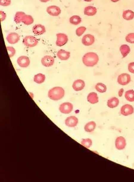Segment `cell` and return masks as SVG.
<instances>
[{"label": "cell", "mask_w": 134, "mask_h": 182, "mask_svg": "<svg viewBox=\"0 0 134 182\" xmlns=\"http://www.w3.org/2000/svg\"><path fill=\"white\" fill-rule=\"evenodd\" d=\"M99 61V56L95 52L86 53L82 57V62L87 67H94Z\"/></svg>", "instance_id": "obj_1"}, {"label": "cell", "mask_w": 134, "mask_h": 182, "mask_svg": "<svg viewBox=\"0 0 134 182\" xmlns=\"http://www.w3.org/2000/svg\"><path fill=\"white\" fill-rule=\"evenodd\" d=\"M65 95V91L60 86H56L49 90L48 93V97L50 99L53 101H58L62 99Z\"/></svg>", "instance_id": "obj_2"}, {"label": "cell", "mask_w": 134, "mask_h": 182, "mask_svg": "<svg viewBox=\"0 0 134 182\" xmlns=\"http://www.w3.org/2000/svg\"><path fill=\"white\" fill-rule=\"evenodd\" d=\"M23 43L25 46L28 47H33L38 44V40L33 36L29 35L25 36L23 39Z\"/></svg>", "instance_id": "obj_3"}, {"label": "cell", "mask_w": 134, "mask_h": 182, "mask_svg": "<svg viewBox=\"0 0 134 182\" xmlns=\"http://www.w3.org/2000/svg\"><path fill=\"white\" fill-rule=\"evenodd\" d=\"M57 40L56 44L57 46H63L68 41V36L63 33H58L56 34Z\"/></svg>", "instance_id": "obj_4"}, {"label": "cell", "mask_w": 134, "mask_h": 182, "mask_svg": "<svg viewBox=\"0 0 134 182\" xmlns=\"http://www.w3.org/2000/svg\"><path fill=\"white\" fill-rule=\"evenodd\" d=\"M131 79L130 75L127 73H123L118 76L117 82L118 84H119L121 85H127L130 82Z\"/></svg>", "instance_id": "obj_5"}, {"label": "cell", "mask_w": 134, "mask_h": 182, "mask_svg": "<svg viewBox=\"0 0 134 182\" xmlns=\"http://www.w3.org/2000/svg\"><path fill=\"white\" fill-rule=\"evenodd\" d=\"M59 110L64 114H69L73 110V105L70 102H64L60 105Z\"/></svg>", "instance_id": "obj_6"}, {"label": "cell", "mask_w": 134, "mask_h": 182, "mask_svg": "<svg viewBox=\"0 0 134 182\" xmlns=\"http://www.w3.org/2000/svg\"><path fill=\"white\" fill-rule=\"evenodd\" d=\"M134 107L129 104H125L120 109V113L124 116L131 115L134 113Z\"/></svg>", "instance_id": "obj_7"}, {"label": "cell", "mask_w": 134, "mask_h": 182, "mask_svg": "<svg viewBox=\"0 0 134 182\" xmlns=\"http://www.w3.org/2000/svg\"><path fill=\"white\" fill-rule=\"evenodd\" d=\"M95 38L94 36L91 34H86L82 37L81 42L85 46H91L95 43Z\"/></svg>", "instance_id": "obj_8"}, {"label": "cell", "mask_w": 134, "mask_h": 182, "mask_svg": "<svg viewBox=\"0 0 134 182\" xmlns=\"http://www.w3.org/2000/svg\"><path fill=\"white\" fill-rule=\"evenodd\" d=\"M17 63L21 67L27 68L30 65V61L28 57L25 56H21L18 57L17 59Z\"/></svg>", "instance_id": "obj_9"}, {"label": "cell", "mask_w": 134, "mask_h": 182, "mask_svg": "<svg viewBox=\"0 0 134 182\" xmlns=\"http://www.w3.org/2000/svg\"><path fill=\"white\" fill-rule=\"evenodd\" d=\"M46 11L49 15L54 17L58 16L61 13L60 8L57 6H51L47 7Z\"/></svg>", "instance_id": "obj_10"}, {"label": "cell", "mask_w": 134, "mask_h": 182, "mask_svg": "<svg viewBox=\"0 0 134 182\" xmlns=\"http://www.w3.org/2000/svg\"><path fill=\"white\" fill-rule=\"evenodd\" d=\"M7 41L10 44H15L20 40V36L17 32H11L7 36Z\"/></svg>", "instance_id": "obj_11"}, {"label": "cell", "mask_w": 134, "mask_h": 182, "mask_svg": "<svg viewBox=\"0 0 134 182\" xmlns=\"http://www.w3.org/2000/svg\"><path fill=\"white\" fill-rule=\"evenodd\" d=\"M115 144L118 150H123L127 145L126 140L123 136H118L116 140Z\"/></svg>", "instance_id": "obj_12"}, {"label": "cell", "mask_w": 134, "mask_h": 182, "mask_svg": "<svg viewBox=\"0 0 134 182\" xmlns=\"http://www.w3.org/2000/svg\"><path fill=\"white\" fill-rule=\"evenodd\" d=\"M54 62V59L51 56H45L41 59V63L43 66L49 67L53 66Z\"/></svg>", "instance_id": "obj_13"}, {"label": "cell", "mask_w": 134, "mask_h": 182, "mask_svg": "<svg viewBox=\"0 0 134 182\" xmlns=\"http://www.w3.org/2000/svg\"><path fill=\"white\" fill-rule=\"evenodd\" d=\"M32 32L36 35H41L46 32V29L43 25L41 24H36L32 29Z\"/></svg>", "instance_id": "obj_14"}, {"label": "cell", "mask_w": 134, "mask_h": 182, "mask_svg": "<svg viewBox=\"0 0 134 182\" xmlns=\"http://www.w3.org/2000/svg\"><path fill=\"white\" fill-rule=\"evenodd\" d=\"M78 119L76 117L70 116L66 118L65 121V124L69 127L74 128L78 125Z\"/></svg>", "instance_id": "obj_15"}, {"label": "cell", "mask_w": 134, "mask_h": 182, "mask_svg": "<svg viewBox=\"0 0 134 182\" xmlns=\"http://www.w3.org/2000/svg\"><path fill=\"white\" fill-rule=\"evenodd\" d=\"M85 84L84 80L81 79H77L74 81L73 84V88L76 91H79L83 89L85 87Z\"/></svg>", "instance_id": "obj_16"}, {"label": "cell", "mask_w": 134, "mask_h": 182, "mask_svg": "<svg viewBox=\"0 0 134 182\" xmlns=\"http://www.w3.org/2000/svg\"><path fill=\"white\" fill-rule=\"evenodd\" d=\"M57 56L60 60L66 61L71 56V53L65 50H60L58 51Z\"/></svg>", "instance_id": "obj_17"}, {"label": "cell", "mask_w": 134, "mask_h": 182, "mask_svg": "<svg viewBox=\"0 0 134 182\" xmlns=\"http://www.w3.org/2000/svg\"><path fill=\"white\" fill-rule=\"evenodd\" d=\"M87 100L88 102L91 104H96L99 102V97L97 95V93L92 92L89 93L88 97Z\"/></svg>", "instance_id": "obj_18"}, {"label": "cell", "mask_w": 134, "mask_h": 182, "mask_svg": "<svg viewBox=\"0 0 134 182\" xmlns=\"http://www.w3.org/2000/svg\"><path fill=\"white\" fill-rule=\"evenodd\" d=\"M119 104V100L116 97H112L107 101V106L111 108L117 107Z\"/></svg>", "instance_id": "obj_19"}, {"label": "cell", "mask_w": 134, "mask_h": 182, "mask_svg": "<svg viewBox=\"0 0 134 182\" xmlns=\"http://www.w3.org/2000/svg\"><path fill=\"white\" fill-rule=\"evenodd\" d=\"M97 13V8L93 6H88L84 9V14L88 16H93Z\"/></svg>", "instance_id": "obj_20"}, {"label": "cell", "mask_w": 134, "mask_h": 182, "mask_svg": "<svg viewBox=\"0 0 134 182\" xmlns=\"http://www.w3.org/2000/svg\"><path fill=\"white\" fill-rule=\"evenodd\" d=\"M130 47L127 45H122L120 47V51L123 58L127 57V55L130 52Z\"/></svg>", "instance_id": "obj_21"}, {"label": "cell", "mask_w": 134, "mask_h": 182, "mask_svg": "<svg viewBox=\"0 0 134 182\" xmlns=\"http://www.w3.org/2000/svg\"><path fill=\"white\" fill-rule=\"evenodd\" d=\"M96 127V124L94 121H91L88 122L84 127V129L86 132H92Z\"/></svg>", "instance_id": "obj_22"}, {"label": "cell", "mask_w": 134, "mask_h": 182, "mask_svg": "<svg viewBox=\"0 0 134 182\" xmlns=\"http://www.w3.org/2000/svg\"><path fill=\"white\" fill-rule=\"evenodd\" d=\"M123 17L127 21H131L134 18V12L131 10H126L123 12Z\"/></svg>", "instance_id": "obj_23"}, {"label": "cell", "mask_w": 134, "mask_h": 182, "mask_svg": "<svg viewBox=\"0 0 134 182\" xmlns=\"http://www.w3.org/2000/svg\"><path fill=\"white\" fill-rule=\"evenodd\" d=\"M21 22L23 23L25 25H29L32 24L34 23V19L32 15L25 14L24 17L22 18Z\"/></svg>", "instance_id": "obj_24"}, {"label": "cell", "mask_w": 134, "mask_h": 182, "mask_svg": "<svg viewBox=\"0 0 134 182\" xmlns=\"http://www.w3.org/2000/svg\"><path fill=\"white\" fill-rule=\"evenodd\" d=\"M45 79H46L45 75L43 74L42 73H39V74H37L34 76V81L36 83L40 84H42L45 82Z\"/></svg>", "instance_id": "obj_25"}, {"label": "cell", "mask_w": 134, "mask_h": 182, "mask_svg": "<svg viewBox=\"0 0 134 182\" xmlns=\"http://www.w3.org/2000/svg\"><path fill=\"white\" fill-rule=\"evenodd\" d=\"M125 97L129 102L134 101V90H129L126 91L125 94Z\"/></svg>", "instance_id": "obj_26"}, {"label": "cell", "mask_w": 134, "mask_h": 182, "mask_svg": "<svg viewBox=\"0 0 134 182\" xmlns=\"http://www.w3.org/2000/svg\"><path fill=\"white\" fill-rule=\"evenodd\" d=\"M81 18L79 15H73L69 19V22L71 24L74 25H77L79 24L81 22Z\"/></svg>", "instance_id": "obj_27"}, {"label": "cell", "mask_w": 134, "mask_h": 182, "mask_svg": "<svg viewBox=\"0 0 134 182\" xmlns=\"http://www.w3.org/2000/svg\"><path fill=\"white\" fill-rule=\"evenodd\" d=\"M95 89L99 93H104L107 91V86L102 83H98L96 85Z\"/></svg>", "instance_id": "obj_28"}, {"label": "cell", "mask_w": 134, "mask_h": 182, "mask_svg": "<svg viewBox=\"0 0 134 182\" xmlns=\"http://www.w3.org/2000/svg\"><path fill=\"white\" fill-rule=\"evenodd\" d=\"M25 14V13L23 12H17L14 17V21L17 24L21 23L22 18Z\"/></svg>", "instance_id": "obj_29"}, {"label": "cell", "mask_w": 134, "mask_h": 182, "mask_svg": "<svg viewBox=\"0 0 134 182\" xmlns=\"http://www.w3.org/2000/svg\"><path fill=\"white\" fill-rule=\"evenodd\" d=\"M81 145L82 146L86 147V148H90L91 147L92 144V141L91 139L87 138V139H84L81 141Z\"/></svg>", "instance_id": "obj_30"}, {"label": "cell", "mask_w": 134, "mask_h": 182, "mask_svg": "<svg viewBox=\"0 0 134 182\" xmlns=\"http://www.w3.org/2000/svg\"><path fill=\"white\" fill-rule=\"evenodd\" d=\"M86 30V28L85 27H80L76 30V34L78 36H81Z\"/></svg>", "instance_id": "obj_31"}, {"label": "cell", "mask_w": 134, "mask_h": 182, "mask_svg": "<svg viewBox=\"0 0 134 182\" xmlns=\"http://www.w3.org/2000/svg\"><path fill=\"white\" fill-rule=\"evenodd\" d=\"M125 40L127 43H134V33L131 32L128 34L125 38Z\"/></svg>", "instance_id": "obj_32"}, {"label": "cell", "mask_w": 134, "mask_h": 182, "mask_svg": "<svg viewBox=\"0 0 134 182\" xmlns=\"http://www.w3.org/2000/svg\"><path fill=\"white\" fill-rule=\"evenodd\" d=\"M7 50L10 57L12 58V57H13L14 55L15 54V52H16L14 47L11 46H7Z\"/></svg>", "instance_id": "obj_33"}, {"label": "cell", "mask_w": 134, "mask_h": 182, "mask_svg": "<svg viewBox=\"0 0 134 182\" xmlns=\"http://www.w3.org/2000/svg\"><path fill=\"white\" fill-rule=\"evenodd\" d=\"M11 4V0H0V4L2 6H8Z\"/></svg>", "instance_id": "obj_34"}, {"label": "cell", "mask_w": 134, "mask_h": 182, "mask_svg": "<svg viewBox=\"0 0 134 182\" xmlns=\"http://www.w3.org/2000/svg\"><path fill=\"white\" fill-rule=\"evenodd\" d=\"M128 70L131 73L134 74V62H131L128 65Z\"/></svg>", "instance_id": "obj_35"}, {"label": "cell", "mask_w": 134, "mask_h": 182, "mask_svg": "<svg viewBox=\"0 0 134 182\" xmlns=\"http://www.w3.org/2000/svg\"><path fill=\"white\" fill-rule=\"evenodd\" d=\"M0 17H1V21H4L6 18V14L3 11H0Z\"/></svg>", "instance_id": "obj_36"}, {"label": "cell", "mask_w": 134, "mask_h": 182, "mask_svg": "<svg viewBox=\"0 0 134 182\" xmlns=\"http://www.w3.org/2000/svg\"><path fill=\"white\" fill-rule=\"evenodd\" d=\"M124 93V89H120L119 90V92H118V95H119V97H121L123 96V94Z\"/></svg>", "instance_id": "obj_37"}, {"label": "cell", "mask_w": 134, "mask_h": 182, "mask_svg": "<svg viewBox=\"0 0 134 182\" xmlns=\"http://www.w3.org/2000/svg\"><path fill=\"white\" fill-rule=\"evenodd\" d=\"M41 2H48V1H49L50 0H40Z\"/></svg>", "instance_id": "obj_38"}, {"label": "cell", "mask_w": 134, "mask_h": 182, "mask_svg": "<svg viewBox=\"0 0 134 182\" xmlns=\"http://www.w3.org/2000/svg\"><path fill=\"white\" fill-rule=\"evenodd\" d=\"M119 0H111V1L112 2H118Z\"/></svg>", "instance_id": "obj_39"}, {"label": "cell", "mask_w": 134, "mask_h": 182, "mask_svg": "<svg viewBox=\"0 0 134 182\" xmlns=\"http://www.w3.org/2000/svg\"><path fill=\"white\" fill-rule=\"evenodd\" d=\"M84 1H86V2H91L92 0H84Z\"/></svg>", "instance_id": "obj_40"}]
</instances>
